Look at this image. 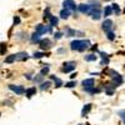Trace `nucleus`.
I'll use <instances>...</instances> for the list:
<instances>
[{
	"label": "nucleus",
	"mask_w": 125,
	"mask_h": 125,
	"mask_svg": "<svg viewBox=\"0 0 125 125\" xmlns=\"http://www.w3.org/2000/svg\"><path fill=\"white\" fill-rule=\"evenodd\" d=\"M109 74H110V76L113 78L114 83H115L116 85H120V84H123V78H121V75L119 74V73L114 71V70H109Z\"/></svg>",
	"instance_id": "nucleus-1"
},
{
	"label": "nucleus",
	"mask_w": 125,
	"mask_h": 125,
	"mask_svg": "<svg viewBox=\"0 0 125 125\" xmlns=\"http://www.w3.org/2000/svg\"><path fill=\"white\" fill-rule=\"evenodd\" d=\"M62 65H64L62 66V71L64 73H70V71H73L76 68V62L75 61H68V62H64Z\"/></svg>",
	"instance_id": "nucleus-2"
},
{
	"label": "nucleus",
	"mask_w": 125,
	"mask_h": 125,
	"mask_svg": "<svg viewBox=\"0 0 125 125\" xmlns=\"http://www.w3.org/2000/svg\"><path fill=\"white\" fill-rule=\"evenodd\" d=\"M62 5H64V9H68V10H73V11H75L76 10V4L74 0H64L62 1Z\"/></svg>",
	"instance_id": "nucleus-3"
},
{
	"label": "nucleus",
	"mask_w": 125,
	"mask_h": 125,
	"mask_svg": "<svg viewBox=\"0 0 125 125\" xmlns=\"http://www.w3.org/2000/svg\"><path fill=\"white\" fill-rule=\"evenodd\" d=\"M35 30H36V33H38V34L43 35V34L48 33V31H51V26H50V25H49V26H45V25H41V24H39V25H36Z\"/></svg>",
	"instance_id": "nucleus-4"
},
{
	"label": "nucleus",
	"mask_w": 125,
	"mask_h": 125,
	"mask_svg": "<svg viewBox=\"0 0 125 125\" xmlns=\"http://www.w3.org/2000/svg\"><path fill=\"white\" fill-rule=\"evenodd\" d=\"M9 89L11 90V91H14L15 94H18V95H21V94H24V93H25V89H24L23 86H20V85L10 84V85H9Z\"/></svg>",
	"instance_id": "nucleus-5"
},
{
	"label": "nucleus",
	"mask_w": 125,
	"mask_h": 125,
	"mask_svg": "<svg viewBox=\"0 0 125 125\" xmlns=\"http://www.w3.org/2000/svg\"><path fill=\"white\" fill-rule=\"evenodd\" d=\"M78 10L80 13H83V14H89V11L91 10V8H90V5L89 4H79L78 6Z\"/></svg>",
	"instance_id": "nucleus-6"
},
{
	"label": "nucleus",
	"mask_w": 125,
	"mask_h": 125,
	"mask_svg": "<svg viewBox=\"0 0 125 125\" xmlns=\"http://www.w3.org/2000/svg\"><path fill=\"white\" fill-rule=\"evenodd\" d=\"M89 15L94 20H99L101 18V11H100V9H91L90 11H89Z\"/></svg>",
	"instance_id": "nucleus-7"
},
{
	"label": "nucleus",
	"mask_w": 125,
	"mask_h": 125,
	"mask_svg": "<svg viewBox=\"0 0 125 125\" xmlns=\"http://www.w3.org/2000/svg\"><path fill=\"white\" fill-rule=\"evenodd\" d=\"M40 48L43 49V50H48V49H50L51 48V41L49 40V39H43V40H40Z\"/></svg>",
	"instance_id": "nucleus-8"
},
{
	"label": "nucleus",
	"mask_w": 125,
	"mask_h": 125,
	"mask_svg": "<svg viewBox=\"0 0 125 125\" xmlns=\"http://www.w3.org/2000/svg\"><path fill=\"white\" fill-rule=\"evenodd\" d=\"M101 29L105 31V33H108V31H110L111 29H113V21L110 19H108V20H105V21L103 23V25H101Z\"/></svg>",
	"instance_id": "nucleus-9"
},
{
	"label": "nucleus",
	"mask_w": 125,
	"mask_h": 125,
	"mask_svg": "<svg viewBox=\"0 0 125 125\" xmlns=\"http://www.w3.org/2000/svg\"><path fill=\"white\" fill-rule=\"evenodd\" d=\"M29 59V55L26 54V53H18V54H15V60H18V61H25V60H28Z\"/></svg>",
	"instance_id": "nucleus-10"
},
{
	"label": "nucleus",
	"mask_w": 125,
	"mask_h": 125,
	"mask_svg": "<svg viewBox=\"0 0 125 125\" xmlns=\"http://www.w3.org/2000/svg\"><path fill=\"white\" fill-rule=\"evenodd\" d=\"M89 48H90V41L89 40H83L81 41V45H80V48H79L78 51H85Z\"/></svg>",
	"instance_id": "nucleus-11"
},
{
	"label": "nucleus",
	"mask_w": 125,
	"mask_h": 125,
	"mask_svg": "<svg viewBox=\"0 0 125 125\" xmlns=\"http://www.w3.org/2000/svg\"><path fill=\"white\" fill-rule=\"evenodd\" d=\"M81 41H83V40H74V41H71L70 49H71V50H79V48H80V45H81Z\"/></svg>",
	"instance_id": "nucleus-12"
},
{
	"label": "nucleus",
	"mask_w": 125,
	"mask_h": 125,
	"mask_svg": "<svg viewBox=\"0 0 125 125\" xmlns=\"http://www.w3.org/2000/svg\"><path fill=\"white\" fill-rule=\"evenodd\" d=\"M36 94V89H35V86H33V88H29V89H26L25 90V95H26V98H31L33 95H35Z\"/></svg>",
	"instance_id": "nucleus-13"
},
{
	"label": "nucleus",
	"mask_w": 125,
	"mask_h": 125,
	"mask_svg": "<svg viewBox=\"0 0 125 125\" xmlns=\"http://www.w3.org/2000/svg\"><path fill=\"white\" fill-rule=\"evenodd\" d=\"M94 79H85V80H83V85H84V88H90V86H94Z\"/></svg>",
	"instance_id": "nucleus-14"
},
{
	"label": "nucleus",
	"mask_w": 125,
	"mask_h": 125,
	"mask_svg": "<svg viewBox=\"0 0 125 125\" xmlns=\"http://www.w3.org/2000/svg\"><path fill=\"white\" fill-rule=\"evenodd\" d=\"M90 110H91V104H86V105H84V108H83V110H81V115L83 116L88 115Z\"/></svg>",
	"instance_id": "nucleus-15"
},
{
	"label": "nucleus",
	"mask_w": 125,
	"mask_h": 125,
	"mask_svg": "<svg viewBox=\"0 0 125 125\" xmlns=\"http://www.w3.org/2000/svg\"><path fill=\"white\" fill-rule=\"evenodd\" d=\"M70 10H68V9H62L61 11H60V18L61 19H68L69 16H70Z\"/></svg>",
	"instance_id": "nucleus-16"
},
{
	"label": "nucleus",
	"mask_w": 125,
	"mask_h": 125,
	"mask_svg": "<svg viewBox=\"0 0 125 125\" xmlns=\"http://www.w3.org/2000/svg\"><path fill=\"white\" fill-rule=\"evenodd\" d=\"M50 86H51V83H50V81H45V83H41V85H40V90L45 91V90H48V89H49Z\"/></svg>",
	"instance_id": "nucleus-17"
},
{
	"label": "nucleus",
	"mask_w": 125,
	"mask_h": 125,
	"mask_svg": "<svg viewBox=\"0 0 125 125\" xmlns=\"http://www.w3.org/2000/svg\"><path fill=\"white\" fill-rule=\"evenodd\" d=\"M58 24H59V19L56 16H54V15H51V18H50V26H56Z\"/></svg>",
	"instance_id": "nucleus-18"
},
{
	"label": "nucleus",
	"mask_w": 125,
	"mask_h": 125,
	"mask_svg": "<svg viewBox=\"0 0 125 125\" xmlns=\"http://www.w3.org/2000/svg\"><path fill=\"white\" fill-rule=\"evenodd\" d=\"M31 43H40V34L34 33L31 35Z\"/></svg>",
	"instance_id": "nucleus-19"
},
{
	"label": "nucleus",
	"mask_w": 125,
	"mask_h": 125,
	"mask_svg": "<svg viewBox=\"0 0 125 125\" xmlns=\"http://www.w3.org/2000/svg\"><path fill=\"white\" fill-rule=\"evenodd\" d=\"M43 56H49V54L41 53V51H36V53H34V55H33L34 59H40V58H43Z\"/></svg>",
	"instance_id": "nucleus-20"
},
{
	"label": "nucleus",
	"mask_w": 125,
	"mask_h": 125,
	"mask_svg": "<svg viewBox=\"0 0 125 125\" xmlns=\"http://www.w3.org/2000/svg\"><path fill=\"white\" fill-rule=\"evenodd\" d=\"M111 10H113V13H115V15H119V14H120V8H119V5L115 4V3L111 5Z\"/></svg>",
	"instance_id": "nucleus-21"
},
{
	"label": "nucleus",
	"mask_w": 125,
	"mask_h": 125,
	"mask_svg": "<svg viewBox=\"0 0 125 125\" xmlns=\"http://www.w3.org/2000/svg\"><path fill=\"white\" fill-rule=\"evenodd\" d=\"M111 14H113L111 6H105V9H104V16H110Z\"/></svg>",
	"instance_id": "nucleus-22"
},
{
	"label": "nucleus",
	"mask_w": 125,
	"mask_h": 125,
	"mask_svg": "<svg viewBox=\"0 0 125 125\" xmlns=\"http://www.w3.org/2000/svg\"><path fill=\"white\" fill-rule=\"evenodd\" d=\"M85 60H86V61H95V60H96V55H95V54L85 55Z\"/></svg>",
	"instance_id": "nucleus-23"
},
{
	"label": "nucleus",
	"mask_w": 125,
	"mask_h": 125,
	"mask_svg": "<svg viewBox=\"0 0 125 125\" xmlns=\"http://www.w3.org/2000/svg\"><path fill=\"white\" fill-rule=\"evenodd\" d=\"M45 65H46V66L43 68V69H41V71H40V75H43V76H45V75L49 74V65H48V64H45Z\"/></svg>",
	"instance_id": "nucleus-24"
},
{
	"label": "nucleus",
	"mask_w": 125,
	"mask_h": 125,
	"mask_svg": "<svg viewBox=\"0 0 125 125\" xmlns=\"http://www.w3.org/2000/svg\"><path fill=\"white\" fill-rule=\"evenodd\" d=\"M75 34H76V30L68 28V30H66V36H75Z\"/></svg>",
	"instance_id": "nucleus-25"
},
{
	"label": "nucleus",
	"mask_w": 125,
	"mask_h": 125,
	"mask_svg": "<svg viewBox=\"0 0 125 125\" xmlns=\"http://www.w3.org/2000/svg\"><path fill=\"white\" fill-rule=\"evenodd\" d=\"M15 61V54L14 55H9L6 59H5V62H8V64H11V62Z\"/></svg>",
	"instance_id": "nucleus-26"
},
{
	"label": "nucleus",
	"mask_w": 125,
	"mask_h": 125,
	"mask_svg": "<svg viewBox=\"0 0 125 125\" xmlns=\"http://www.w3.org/2000/svg\"><path fill=\"white\" fill-rule=\"evenodd\" d=\"M5 51H6V44L1 43L0 44V55H5Z\"/></svg>",
	"instance_id": "nucleus-27"
},
{
	"label": "nucleus",
	"mask_w": 125,
	"mask_h": 125,
	"mask_svg": "<svg viewBox=\"0 0 125 125\" xmlns=\"http://www.w3.org/2000/svg\"><path fill=\"white\" fill-rule=\"evenodd\" d=\"M75 85H76V81H68L64 86L65 88H75Z\"/></svg>",
	"instance_id": "nucleus-28"
},
{
	"label": "nucleus",
	"mask_w": 125,
	"mask_h": 125,
	"mask_svg": "<svg viewBox=\"0 0 125 125\" xmlns=\"http://www.w3.org/2000/svg\"><path fill=\"white\" fill-rule=\"evenodd\" d=\"M106 34H108L106 36H108V39H109V40H111V41H113L114 39H115V34H114V33H113L111 30H110V31H108Z\"/></svg>",
	"instance_id": "nucleus-29"
},
{
	"label": "nucleus",
	"mask_w": 125,
	"mask_h": 125,
	"mask_svg": "<svg viewBox=\"0 0 125 125\" xmlns=\"http://www.w3.org/2000/svg\"><path fill=\"white\" fill-rule=\"evenodd\" d=\"M43 78H44L43 75H40V74H39V75H36V76H35V78H34L33 80H34L35 83H41V80H43Z\"/></svg>",
	"instance_id": "nucleus-30"
},
{
	"label": "nucleus",
	"mask_w": 125,
	"mask_h": 125,
	"mask_svg": "<svg viewBox=\"0 0 125 125\" xmlns=\"http://www.w3.org/2000/svg\"><path fill=\"white\" fill-rule=\"evenodd\" d=\"M54 81H55V88H60V86L62 85V81H61L60 79H58V78H56Z\"/></svg>",
	"instance_id": "nucleus-31"
},
{
	"label": "nucleus",
	"mask_w": 125,
	"mask_h": 125,
	"mask_svg": "<svg viewBox=\"0 0 125 125\" xmlns=\"http://www.w3.org/2000/svg\"><path fill=\"white\" fill-rule=\"evenodd\" d=\"M51 18V14H50V10L46 9L45 10V13H44V19H50Z\"/></svg>",
	"instance_id": "nucleus-32"
},
{
	"label": "nucleus",
	"mask_w": 125,
	"mask_h": 125,
	"mask_svg": "<svg viewBox=\"0 0 125 125\" xmlns=\"http://www.w3.org/2000/svg\"><path fill=\"white\" fill-rule=\"evenodd\" d=\"M119 116L123 119V121H124V124H125V110H121V111H119Z\"/></svg>",
	"instance_id": "nucleus-33"
},
{
	"label": "nucleus",
	"mask_w": 125,
	"mask_h": 125,
	"mask_svg": "<svg viewBox=\"0 0 125 125\" xmlns=\"http://www.w3.org/2000/svg\"><path fill=\"white\" fill-rule=\"evenodd\" d=\"M61 36H62V33H60V31H58V33H55V34H54V38H55L56 40L61 39Z\"/></svg>",
	"instance_id": "nucleus-34"
},
{
	"label": "nucleus",
	"mask_w": 125,
	"mask_h": 125,
	"mask_svg": "<svg viewBox=\"0 0 125 125\" xmlns=\"http://www.w3.org/2000/svg\"><path fill=\"white\" fill-rule=\"evenodd\" d=\"M108 64H109V58H105V59L101 60V65L105 66V65H108Z\"/></svg>",
	"instance_id": "nucleus-35"
},
{
	"label": "nucleus",
	"mask_w": 125,
	"mask_h": 125,
	"mask_svg": "<svg viewBox=\"0 0 125 125\" xmlns=\"http://www.w3.org/2000/svg\"><path fill=\"white\" fill-rule=\"evenodd\" d=\"M19 23H20V18L19 16H15L14 18V25H18Z\"/></svg>",
	"instance_id": "nucleus-36"
},
{
	"label": "nucleus",
	"mask_w": 125,
	"mask_h": 125,
	"mask_svg": "<svg viewBox=\"0 0 125 125\" xmlns=\"http://www.w3.org/2000/svg\"><path fill=\"white\" fill-rule=\"evenodd\" d=\"M100 56H101L103 59H105V58H109V54H106V53H100Z\"/></svg>",
	"instance_id": "nucleus-37"
},
{
	"label": "nucleus",
	"mask_w": 125,
	"mask_h": 125,
	"mask_svg": "<svg viewBox=\"0 0 125 125\" xmlns=\"http://www.w3.org/2000/svg\"><path fill=\"white\" fill-rule=\"evenodd\" d=\"M58 53H60V54H61V53H66V50H65V49H59Z\"/></svg>",
	"instance_id": "nucleus-38"
},
{
	"label": "nucleus",
	"mask_w": 125,
	"mask_h": 125,
	"mask_svg": "<svg viewBox=\"0 0 125 125\" xmlns=\"http://www.w3.org/2000/svg\"><path fill=\"white\" fill-rule=\"evenodd\" d=\"M91 50H94V51H96V50H98V45L95 44V45H94V46H91Z\"/></svg>",
	"instance_id": "nucleus-39"
},
{
	"label": "nucleus",
	"mask_w": 125,
	"mask_h": 125,
	"mask_svg": "<svg viewBox=\"0 0 125 125\" xmlns=\"http://www.w3.org/2000/svg\"><path fill=\"white\" fill-rule=\"evenodd\" d=\"M75 76H76V73H73V74L70 75V78H71V79H74Z\"/></svg>",
	"instance_id": "nucleus-40"
},
{
	"label": "nucleus",
	"mask_w": 125,
	"mask_h": 125,
	"mask_svg": "<svg viewBox=\"0 0 125 125\" xmlns=\"http://www.w3.org/2000/svg\"><path fill=\"white\" fill-rule=\"evenodd\" d=\"M50 79H51V80H55L56 76H55V75H50Z\"/></svg>",
	"instance_id": "nucleus-41"
},
{
	"label": "nucleus",
	"mask_w": 125,
	"mask_h": 125,
	"mask_svg": "<svg viewBox=\"0 0 125 125\" xmlns=\"http://www.w3.org/2000/svg\"><path fill=\"white\" fill-rule=\"evenodd\" d=\"M25 76H26V79H31V76H30V74H26Z\"/></svg>",
	"instance_id": "nucleus-42"
},
{
	"label": "nucleus",
	"mask_w": 125,
	"mask_h": 125,
	"mask_svg": "<svg viewBox=\"0 0 125 125\" xmlns=\"http://www.w3.org/2000/svg\"><path fill=\"white\" fill-rule=\"evenodd\" d=\"M0 115H1V114H0Z\"/></svg>",
	"instance_id": "nucleus-43"
},
{
	"label": "nucleus",
	"mask_w": 125,
	"mask_h": 125,
	"mask_svg": "<svg viewBox=\"0 0 125 125\" xmlns=\"http://www.w3.org/2000/svg\"><path fill=\"white\" fill-rule=\"evenodd\" d=\"M124 11H125V10H124Z\"/></svg>",
	"instance_id": "nucleus-44"
}]
</instances>
